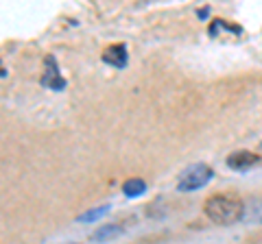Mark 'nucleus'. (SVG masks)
Instances as JSON below:
<instances>
[{
  "mask_svg": "<svg viewBox=\"0 0 262 244\" xmlns=\"http://www.w3.org/2000/svg\"><path fill=\"white\" fill-rule=\"evenodd\" d=\"M203 211L214 225H234L243 221V211H245V203L236 197H227V194H216L210 197L203 205Z\"/></svg>",
  "mask_w": 262,
  "mask_h": 244,
  "instance_id": "nucleus-1",
  "label": "nucleus"
},
{
  "mask_svg": "<svg viewBox=\"0 0 262 244\" xmlns=\"http://www.w3.org/2000/svg\"><path fill=\"white\" fill-rule=\"evenodd\" d=\"M212 179V168L206 164H194V166H188L182 175H179V181H177V190L179 192H192V190H199L203 188L208 181Z\"/></svg>",
  "mask_w": 262,
  "mask_h": 244,
  "instance_id": "nucleus-2",
  "label": "nucleus"
},
{
  "mask_svg": "<svg viewBox=\"0 0 262 244\" xmlns=\"http://www.w3.org/2000/svg\"><path fill=\"white\" fill-rule=\"evenodd\" d=\"M260 164H262V157L251 151H236L227 157V166L232 170H251Z\"/></svg>",
  "mask_w": 262,
  "mask_h": 244,
  "instance_id": "nucleus-3",
  "label": "nucleus"
},
{
  "mask_svg": "<svg viewBox=\"0 0 262 244\" xmlns=\"http://www.w3.org/2000/svg\"><path fill=\"white\" fill-rule=\"evenodd\" d=\"M42 85L48 87V89H53V92H61V89L66 87V81L59 75V68H57L55 57H51V55L46 57V70H44V77H42Z\"/></svg>",
  "mask_w": 262,
  "mask_h": 244,
  "instance_id": "nucleus-4",
  "label": "nucleus"
},
{
  "mask_svg": "<svg viewBox=\"0 0 262 244\" xmlns=\"http://www.w3.org/2000/svg\"><path fill=\"white\" fill-rule=\"evenodd\" d=\"M103 61L110 63V66H114V68H125L127 66V48H125V44L110 46L107 51L103 53Z\"/></svg>",
  "mask_w": 262,
  "mask_h": 244,
  "instance_id": "nucleus-5",
  "label": "nucleus"
},
{
  "mask_svg": "<svg viewBox=\"0 0 262 244\" xmlns=\"http://www.w3.org/2000/svg\"><path fill=\"white\" fill-rule=\"evenodd\" d=\"M243 221L245 223H253V225L262 223V199H251V201L245 203Z\"/></svg>",
  "mask_w": 262,
  "mask_h": 244,
  "instance_id": "nucleus-6",
  "label": "nucleus"
},
{
  "mask_svg": "<svg viewBox=\"0 0 262 244\" xmlns=\"http://www.w3.org/2000/svg\"><path fill=\"white\" fill-rule=\"evenodd\" d=\"M120 233H122V229L118 225H105V227H101V229H96L90 238H92L94 242H107V240L118 238Z\"/></svg>",
  "mask_w": 262,
  "mask_h": 244,
  "instance_id": "nucleus-7",
  "label": "nucleus"
},
{
  "mask_svg": "<svg viewBox=\"0 0 262 244\" xmlns=\"http://www.w3.org/2000/svg\"><path fill=\"white\" fill-rule=\"evenodd\" d=\"M122 192H125L129 199H136V197H140V194L146 192V183L142 179H129V181L122 185Z\"/></svg>",
  "mask_w": 262,
  "mask_h": 244,
  "instance_id": "nucleus-8",
  "label": "nucleus"
},
{
  "mask_svg": "<svg viewBox=\"0 0 262 244\" xmlns=\"http://www.w3.org/2000/svg\"><path fill=\"white\" fill-rule=\"evenodd\" d=\"M107 205H101V207H94V209H90V211H85V214H81L79 216V223H94V221H98V218H103L105 214H107Z\"/></svg>",
  "mask_w": 262,
  "mask_h": 244,
  "instance_id": "nucleus-9",
  "label": "nucleus"
},
{
  "mask_svg": "<svg viewBox=\"0 0 262 244\" xmlns=\"http://www.w3.org/2000/svg\"><path fill=\"white\" fill-rule=\"evenodd\" d=\"M68 244H79V242H68Z\"/></svg>",
  "mask_w": 262,
  "mask_h": 244,
  "instance_id": "nucleus-10",
  "label": "nucleus"
}]
</instances>
